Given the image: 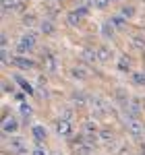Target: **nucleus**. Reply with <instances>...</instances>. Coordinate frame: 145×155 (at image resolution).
<instances>
[{
    "label": "nucleus",
    "instance_id": "nucleus-29",
    "mask_svg": "<svg viewBox=\"0 0 145 155\" xmlns=\"http://www.w3.org/2000/svg\"><path fill=\"white\" fill-rule=\"evenodd\" d=\"M2 64H11V62H8V52H6V50H2Z\"/></svg>",
    "mask_w": 145,
    "mask_h": 155
},
{
    "label": "nucleus",
    "instance_id": "nucleus-9",
    "mask_svg": "<svg viewBox=\"0 0 145 155\" xmlns=\"http://www.w3.org/2000/svg\"><path fill=\"white\" fill-rule=\"evenodd\" d=\"M12 64H15L17 68H21V71H31V68L35 66L33 60L25 58V56H15V58H12Z\"/></svg>",
    "mask_w": 145,
    "mask_h": 155
},
{
    "label": "nucleus",
    "instance_id": "nucleus-8",
    "mask_svg": "<svg viewBox=\"0 0 145 155\" xmlns=\"http://www.w3.org/2000/svg\"><path fill=\"white\" fill-rule=\"evenodd\" d=\"M54 128H56V132L60 134V137H69L72 132V128H71V122L66 118H58L56 120V124H54Z\"/></svg>",
    "mask_w": 145,
    "mask_h": 155
},
{
    "label": "nucleus",
    "instance_id": "nucleus-28",
    "mask_svg": "<svg viewBox=\"0 0 145 155\" xmlns=\"http://www.w3.org/2000/svg\"><path fill=\"white\" fill-rule=\"evenodd\" d=\"M110 4V0H93V6L96 8H106Z\"/></svg>",
    "mask_w": 145,
    "mask_h": 155
},
{
    "label": "nucleus",
    "instance_id": "nucleus-20",
    "mask_svg": "<svg viewBox=\"0 0 145 155\" xmlns=\"http://www.w3.org/2000/svg\"><path fill=\"white\" fill-rule=\"evenodd\" d=\"M83 134H99L96 124H91V122H83Z\"/></svg>",
    "mask_w": 145,
    "mask_h": 155
},
{
    "label": "nucleus",
    "instance_id": "nucleus-22",
    "mask_svg": "<svg viewBox=\"0 0 145 155\" xmlns=\"http://www.w3.org/2000/svg\"><path fill=\"white\" fill-rule=\"evenodd\" d=\"M112 139H114L112 130H106V128H102V130H99V141H104V143H110Z\"/></svg>",
    "mask_w": 145,
    "mask_h": 155
},
{
    "label": "nucleus",
    "instance_id": "nucleus-19",
    "mask_svg": "<svg viewBox=\"0 0 145 155\" xmlns=\"http://www.w3.org/2000/svg\"><path fill=\"white\" fill-rule=\"evenodd\" d=\"M102 35L104 37H112L114 35V23H112V21H108V23L102 25Z\"/></svg>",
    "mask_w": 145,
    "mask_h": 155
},
{
    "label": "nucleus",
    "instance_id": "nucleus-11",
    "mask_svg": "<svg viewBox=\"0 0 145 155\" xmlns=\"http://www.w3.org/2000/svg\"><path fill=\"white\" fill-rule=\"evenodd\" d=\"M71 74H72V79H77V81H85V79L89 77V71H87L85 66H72Z\"/></svg>",
    "mask_w": 145,
    "mask_h": 155
},
{
    "label": "nucleus",
    "instance_id": "nucleus-14",
    "mask_svg": "<svg viewBox=\"0 0 145 155\" xmlns=\"http://www.w3.org/2000/svg\"><path fill=\"white\" fill-rule=\"evenodd\" d=\"M2 130L4 132H15L17 130V120L4 116V118H2Z\"/></svg>",
    "mask_w": 145,
    "mask_h": 155
},
{
    "label": "nucleus",
    "instance_id": "nucleus-21",
    "mask_svg": "<svg viewBox=\"0 0 145 155\" xmlns=\"http://www.w3.org/2000/svg\"><path fill=\"white\" fill-rule=\"evenodd\" d=\"M17 8V4H15V0H2V12L4 15H8L11 11Z\"/></svg>",
    "mask_w": 145,
    "mask_h": 155
},
{
    "label": "nucleus",
    "instance_id": "nucleus-17",
    "mask_svg": "<svg viewBox=\"0 0 145 155\" xmlns=\"http://www.w3.org/2000/svg\"><path fill=\"white\" fill-rule=\"evenodd\" d=\"M39 31L46 33V35H52V33H54V23H52V21H42V23H39Z\"/></svg>",
    "mask_w": 145,
    "mask_h": 155
},
{
    "label": "nucleus",
    "instance_id": "nucleus-10",
    "mask_svg": "<svg viewBox=\"0 0 145 155\" xmlns=\"http://www.w3.org/2000/svg\"><path fill=\"white\" fill-rule=\"evenodd\" d=\"M81 60H83V62H87V64H91V62H99V60H97V50L85 48L83 52H81Z\"/></svg>",
    "mask_w": 145,
    "mask_h": 155
},
{
    "label": "nucleus",
    "instance_id": "nucleus-18",
    "mask_svg": "<svg viewBox=\"0 0 145 155\" xmlns=\"http://www.w3.org/2000/svg\"><path fill=\"white\" fill-rule=\"evenodd\" d=\"M118 68H120L122 72L131 71V60H129V56H120V58H118Z\"/></svg>",
    "mask_w": 145,
    "mask_h": 155
},
{
    "label": "nucleus",
    "instance_id": "nucleus-25",
    "mask_svg": "<svg viewBox=\"0 0 145 155\" xmlns=\"http://www.w3.org/2000/svg\"><path fill=\"white\" fill-rule=\"evenodd\" d=\"M21 114H23L25 120H29V118H31V107L27 106V104H21Z\"/></svg>",
    "mask_w": 145,
    "mask_h": 155
},
{
    "label": "nucleus",
    "instance_id": "nucleus-27",
    "mask_svg": "<svg viewBox=\"0 0 145 155\" xmlns=\"http://www.w3.org/2000/svg\"><path fill=\"white\" fill-rule=\"evenodd\" d=\"M131 44H133L135 48H143L145 46V41L141 39V37H131Z\"/></svg>",
    "mask_w": 145,
    "mask_h": 155
},
{
    "label": "nucleus",
    "instance_id": "nucleus-1",
    "mask_svg": "<svg viewBox=\"0 0 145 155\" xmlns=\"http://www.w3.org/2000/svg\"><path fill=\"white\" fill-rule=\"evenodd\" d=\"M35 44H37V35L33 33V31H27V33L21 35L17 50H19V54H25V52H29V50L35 48Z\"/></svg>",
    "mask_w": 145,
    "mask_h": 155
},
{
    "label": "nucleus",
    "instance_id": "nucleus-3",
    "mask_svg": "<svg viewBox=\"0 0 145 155\" xmlns=\"http://www.w3.org/2000/svg\"><path fill=\"white\" fill-rule=\"evenodd\" d=\"M126 130L133 134V139L141 141V137L145 134V126L139 122L137 118H126Z\"/></svg>",
    "mask_w": 145,
    "mask_h": 155
},
{
    "label": "nucleus",
    "instance_id": "nucleus-12",
    "mask_svg": "<svg viewBox=\"0 0 145 155\" xmlns=\"http://www.w3.org/2000/svg\"><path fill=\"white\" fill-rule=\"evenodd\" d=\"M71 101L79 107H85V106H89V95H85V93H72Z\"/></svg>",
    "mask_w": 145,
    "mask_h": 155
},
{
    "label": "nucleus",
    "instance_id": "nucleus-15",
    "mask_svg": "<svg viewBox=\"0 0 145 155\" xmlns=\"http://www.w3.org/2000/svg\"><path fill=\"white\" fill-rule=\"evenodd\" d=\"M31 132H33V137H35L37 143H44V141H46V134H48V132H46V128H44V126H33V128H31Z\"/></svg>",
    "mask_w": 145,
    "mask_h": 155
},
{
    "label": "nucleus",
    "instance_id": "nucleus-13",
    "mask_svg": "<svg viewBox=\"0 0 145 155\" xmlns=\"http://www.w3.org/2000/svg\"><path fill=\"white\" fill-rule=\"evenodd\" d=\"M110 58H112V50H110L108 46H99V48H97V60H99V62H108Z\"/></svg>",
    "mask_w": 145,
    "mask_h": 155
},
{
    "label": "nucleus",
    "instance_id": "nucleus-23",
    "mask_svg": "<svg viewBox=\"0 0 145 155\" xmlns=\"http://www.w3.org/2000/svg\"><path fill=\"white\" fill-rule=\"evenodd\" d=\"M133 83L135 85H145V72H133Z\"/></svg>",
    "mask_w": 145,
    "mask_h": 155
},
{
    "label": "nucleus",
    "instance_id": "nucleus-4",
    "mask_svg": "<svg viewBox=\"0 0 145 155\" xmlns=\"http://www.w3.org/2000/svg\"><path fill=\"white\" fill-rule=\"evenodd\" d=\"M85 17H87V6H77L75 11H71L69 15H66V23L72 25V27H77Z\"/></svg>",
    "mask_w": 145,
    "mask_h": 155
},
{
    "label": "nucleus",
    "instance_id": "nucleus-16",
    "mask_svg": "<svg viewBox=\"0 0 145 155\" xmlns=\"http://www.w3.org/2000/svg\"><path fill=\"white\" fill-rule=\"evenodd\" d=\"M15 79H17V83H19V87L23 89V93H27V95H33V93H35V91H33V87H31V85L27 83V81H25L23 77H15Z\"/></svg>",
    "mask_w": 145,
    "mask_h": 155
},
{
    "label": "nucleus",
    "instance_id": "nucleus-24",
    "mask_svg": "<svg viewBox=\"0 0 145 155\" xmlns=\"http://www.w3.org/2000/svg\"><path fill=\"white\" fill-rule=\"evenodd\" d=\"M110 21H112V23H114V27H118V29H122V27H124V23H126V21H124V17H112V19H110Z\"/></svg>",
    "mask_w": 145,
    "mask_h": 155
},
{
    "label": "nucleus",
    "instance_id": "nucleus-26",
    "mask_svg": "<svg viewBox=\"0 0 145 155\" xmlns=\"http://www.w3.org/2000/svg\"><path fill=\"white\" fill-rule=\"evenodd\" d=\"M120 15L124 17V19H129V17H133V15H135V8H133V6H124V8L120 11Z\"/></svg>",
    "mask_w": 145,
    "mask_h": 155
},
{
    "label": "nucleus",
    "instance_id": "nucleus-31",
    "mask_svg": "<svg viewBox=\"0 0 145 155\" xmlns=\"http://www.w3.org/2000/svg\"><path fill=\"white\" fill-rule=\"evenodd\" d=\"M46 2H50V0H46Z\"/></svg>",
    "mask_w": 145,
    "mask_h": 155
},
{
    "label": "nucleus",
    "instance_id": "nucleus-5",
    "mask_svg": "<svg viewBox=\"0 0 145 155\" xmlns=\"http://www.w3.org/2000/svg\"><path fill=\"white\" fill-rule=\"evenodd\" d=\"M8 149L12 155H27V143L23 139H17V137L8 141Z\"/></svg>",
    "mask_w": 145,
    "mask_h": 155
},
{
    "label": "nucleus",
    "instance_id": "nucleus-2",
    "mask_svg": "<svg viewBox=\"0 0 145 155\" xmlns=\"http://www.w3.org/2000/svg\"><path fill=\"white\" fill-rule=\"evenodd\" d=\"M89 107H91V112L93 114H97V116H104V114H108L110 106L102 99V97L97 95H89Z\"/></svg>",
    "mask_w": 145,
    "mask_h": 155
},
{
    "label": "nucleus",
    "instance_id": "nucleus-7",
    "mask_svg": "<svg viewBox=\"0 0 145 155\" xmlns=\"http://www.w3.org/2000/svg\"><path fill=\"white\" fill-rule=\"evenodd\" d=\"M124 110H126V118H139V114L143 112L139 99H129V104L124 106Z\"/></svg>",
    "mask_w": 145,
    "mask_h": 155
},
{
    "label": "nucleus",
    "instance_id": "nucleus-30",
    "mask_svg": "<svg viewBox=\"0 0 145 155\" xmlns=\"http://www.w3.org/2000/svg\"><path fill=\"white\" fill-rule=\"evenodd\" d=\"M31 155H46V153H44V149L37 147V149H33V153H31Z\"/></svg>",
    "mask_w": 145,
    "mask_h": 155
},
{
    "label": "nucleus",
    "instance_id": "nucleus-6",
    "mask_svg": "<svg viewBox=\"0 0 145 155\" xmlns=\"http://www.w3.org/2000/svg\"><path fill=\"white\" fill-rule=\"evenodd\" d=\"M42 58H44V66H46L50 72L58 71V60H56V56H54L50 50H44V52H42Z\"/></svg>",
    "mask_w": 145,
    "mask_h": 155
}]
</instances>
